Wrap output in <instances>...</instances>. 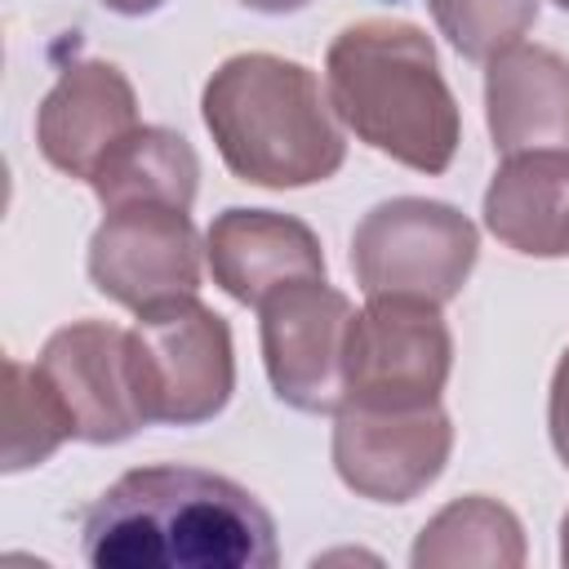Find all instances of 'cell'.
Listing matches in <instances>:
<instances>
[{"mask_svg": "<svg viewBox=\"0 0 569 569\" xmlns=\"http://www.w3.org/2000/svg\"><path fill=\"white\" fill-rule=\"evenodd\" d=\"M93 569H271V511L231 476L160 462L124 471L80 520Z\"/></svg>", "mask_w": 569, "mask_h": 569, "instance_id": "obj_1", "label": "cell"}, {"mask_svg": "<svg viewBox=\"0 0 569 569\" xmlns=\"http://www.w3.org/2000/svg\"><path fill=\"white\" fill-rule=\"evenodd\" d=\"M325 80L338 120L373 151L418 173H445L453 164L462 133L458 102L418 27L373 18L338 31Z\"/></svg>", "mask_w": 569, "mask_h": 569, "instance_id": "obj_2", "label": "cell"}, {"mask_svg": "<svg viewBox=\"0 0 569 569\" xmlns=\"http://www.w3.org/2000/svg\"><path fill=\"white\" fill-rule=\"evenodd\" d=\"M204 124L240 182L307 187L342 169L338 111L302 62L236 53L204 84Z\"/></svg>", "mask_w": 569, "mask_h": 569, "instance_id": "obj_3", "label": "cell"}, {"mask_svg": "<svg viewBox=\"0 0 569 569\" xmlns=\"http://www.w3.org/2000/svg\"><path fill=\"white\" fill-rule=\"evenodd\" d=\"M129 373L147 427L209 422L227 409L236 387L231 329L222 316L200 307L196 293L142 307L129 329Z\"/></svg>", "mask_w": 569, "mask_h": 569, "instance_id": "obj_4", "label": "cell"}, {"mask_svg": "<svg viewBox=\"0 0 569 569\" xmlns=\"http://www.w3.org/2000/svg\"><path fill=\"white\" fill-rule=\"evenodd\" d=\"M351 267L369 298L449 302L476 267V227L440 200H382L351 236Z\"/></svg>", "mask_w": 569, "mask_h": 569, "instance_id": "obj_5", "label": "cell"}, {"mask_svg": "<svg viewBox=\"0 0 569 569\" xmlns=\"http://www.w3.org/2000/svg\"><path fill=\"white\" fill-rule=\"evenodd\" d=\"M347 400L373 409L440 405L453 342L436 302L369 298L347 325Z\"/></svg>", "mask_w": 569, "mask_h": 569, "instance_id": "obj_6", "label": "cell"}, {"mask_svg": "<svg viewBox=\"0 0 569 569\" xmlns=\"http://www.w3.org/2000/svg\"><path fill=\"white\" fill-rule=\"evenodd\" d=\"M262 360L276 396L302 413H338L347 400L351 302L325 280H293L262 298Z\"/></svg>", "mask_w": 569, "mask_h": 569, "instance_id": "obj_7", "label": "cell"}, {"mask_svg": "<svg viewBox=\"0 0 569 569\" xmlns=\"http://www.w3.org/2000/svg\"><path fill=\"white\" fill-rule=\"evenodd\" d=\"M98 293L120 307H156L200 289V240L178 204H124L102 218L89 244Z\"/></svg>", "mask_w": 569, "mask_h": 569, "instance_id": "obj_8", "label": "cell"}, {"mask_svg": "<svg viewBox=\"0 0 569 569\" xmlns=\"http://www.w3.org/2000/svg\"><path fill=\"white\" fill-rule=\"evenodd\" d=\"M453 431L440 405L373 409L342 405L333 427V467L347 489L373 502H409L449 462Z\"/></svg>", "mask_w": 569, "mask_h": 569, "instance_id": "obj_9", "label": "cell"}, {"mask_svg": "<svg viewBox=\"0 0 569 569\" xmlns=\"http://www.w3.org/2000/svg\"><path fill=\"white\" fill-rule=\"evenodd\" d=\"M36 369L53 387V396L71 422V440L120 445L147 427L142 409H138L133 373H129V333L124 329H111L102 320L67 325L44 342Z\"/></svg>", "mask_w": 569, "mask_h": 569, "instance_id": "obj_10", "label": "cell"}, {"mask_svg": "<svg viewBox=\"0 0 569 569\" xmlns=\"http://www.w3.org/2000/svg\"><path fill=\"white\" fill-rule=\"evenodd\" d=\"M133 129H138L133 84L111 62L67 67L36 116V138L44 160L84 182L93 178L102 156Z\"/></svg>", "mask_w": 569, "mask_h": 569, "instance_id": "obj_11", "label": "cell"}, {"mask_svg": "<svg viewBox=\"0 0 569 569\" xmlns=\"http://www.w3.org/2000/svg\"><path fill=\"white\" fill-rule=\"evenodd\" d=\"M209 271L244 307H262L293 280H325V253L307 222L271 209H227L209 227Z\"/></svg>", "mask_w": 569, "mask_h": 569, "instance_id": "obj_12", "label": "cell"}, {"mask_svg": "<svg viewBox=\"0 0 569 569\" xmlns=\"http://www.w3.org/2000/svg\"><path fill=\"white\" fill-rule=\"evenodd\" d=\"M489 133L502 156L569 151V62L538 44H511L485 80Z\"/></svg>", "mask_w": 569, "mask_h": 569, "instance_id": "obj_13", "label": "cell"}, {"mask_svg": "<svg viewBox=\"0 0 569 569\" xmlns=\"http://www.w3.org/2000/svg\"><path fill=\"white\" fill-rule=\"evenodd\" d=\"M485 222L516 253H569V151L507 156L485 191Z\"/></svg>", "mask_w": 569, "mask_h": 569, "instance_id": "obj_14", "label": "cell"}, {"mask_svg": "<svg viewBox=\"0 0 569 569\" xmlns=\"http://www.w3.org/2000/svg\"><path fill=\"white\" fill-rule=\"evenodd\" d=\"M196 151L187 138L169 133V129H147L138 124L133 133H124L102 164L93 169L89 187L98 191L102 209H124V204H178L191 209L196 200Z\"/></svg>", "mask_w": 569, "mask_h": 569, "instance_id": "obj_15", "label": "cell"}, {"mask_svg": "<svg viewBox=\"0 0 569 569\" xmlns=\"http://www.w3.org/2000/svg\"><path fill=\"white\" fill-rule=\"evenodd\" d=\"M525 560V538H520V520L485 498H458L449 502L413 542V565H520Z\"/></svg>", "mask_w": 569, "mask_h": 569, "instance_id": "obj_16", "label": "cell"}, {"mask_svg": "<svg viewBox=\"0 0 569 569\" xmlns=\"http://www.w3.org/2000/svg\"><path fill=\"white\" fill-rule=\"evenodd\" d=\"M4 373V471H22L71 440V422L36 365L9 360Z\"/></svg>", "mask_w": 569, "mask_h": 569, "instance_id": "obj_17", "label": "cell"}, {"mask_svg": "<svg viewBox=\"0 0 569 569\" xmlns=\"http://www.w3.org/2000/svg\"><path fill=\"white\" fill-rule=\"evenodd\" d=\"M436 27L471 62H493L538 22V0H427Z\"/></svg>", "mask_w": 569, "mask_h": 569, "instance_id": "obj_18", "label": "cell"}, {"mask_svg": "<svg viewBox=\"0 0 569 569\" xmlns=\"http://www.w3.org/2000/svg\"><path fill=\"white\" fill-rule=\"evenodd\" d=\"M551 445L569 467V351L560 356L556 378H551Z\"/></svg>", "mask_w": 569, "mask_h": 569, "instance_id": "obj_19", "label": "cell"}, {"mask_svg": "<svg viewBox=\"0 0 569 569\" xmlns=\"http://www.w3.org/2000/svg\"><path fill=\"white\" fill-rule=\"evenodd\" d=\"M107 9H116V13H124V18H142V13H151V9H160L164 0H102Z\"/></svg>", "mask_w": 569, "mask_h": 569, "instance_id": "obj_20", "label": "cell"}, {"mask_svg": "<svg viewBox=\"0 0 569 569\" xmlns=\"http://www.w3.org/2000/svg\"><path fill=\"white\" fill-rule=\"evenodd\" d=\"M244 9H258V13H293V9H302L307 0H240Z\"/></svg>", "mask_w": 569, "mask_h": 569, "instance_id": "obj_21", "label": "cell"}, {"mask_svg": "<svg viewBox=\"0 0 569 569\" xmlns=\"http://www.w3.org/2000/svg\"><path fill=\"white\" fill-rule=\"evenodd\" d=\"M560 560L569 565V516H565V525H560Z\"/></svg>", "mask_w": 569, "mask_h": 569, "instance_id": "obj_22", "label": "cell"}, {"mask_svg": "<svg viewBox=\"0 0 569 569\" xmlns=\"http://www.w3.org/2000/svg\"><path fill=\"white\" fill-rule=\"evenodd\" d=\"M556 4H560V9H569V0H556Z\"/></svg>", "mask_w": 569, "mask_h": 569, "instance_id": "obj_23", "label": "cell"}]
</instances>
